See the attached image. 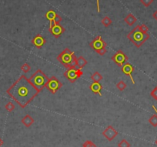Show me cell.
<instances>
[{
    "label": "cell",
    "instance_id": "25",
    "mask_svg": "<svg viewBox=\"0 0 157 147\" xmlns=\"http://www.w3.org/2000/svg\"><path fill=\"white\" fill-rule=\"evenodd\" d=\"M83 147H97V146H96V144H94V143H92V141L87 140L83 143Z\"/></svg>",
    "mask_w": 157,
    "mask_h": 147
},
{
    "label": "cell",
    "instance_id": "27",
    "mask_svg": "<svg viewBox=\"0 0 157 147\" xmlns=\"http://www.w3.org/2000/svg\"><path fill=\"white\" fill-rule=\"evenodd\" d=\"M62 20V17H61L59 15L56 14L55 19H54V21H53V24H60V23H61V21ZM51 26H52V25H51Z\"/></svg>",
    "mask_w": 157,
    "mask_h": 147
},
{
    "label": "cell",
    "instance_id": "23",
    "mask_svg": "<svg viewBox=\"0 0 157 147\" xmlns=\"http://www.w3.org/2000/svg\"><path fill=\"white\" fill-rule=\"evenodd\" d=\"M5 109H6L7 111L12 112V111H13V109H15V105H14L12 103H11V102H9V103H8L5 105Z\"/></svg>",
    "mask_w": 157,
    "mask_h": 147
},
{
    "label": "cell",
    "instance_id": "14",
    "mask_svg": "<svg viewBox=\"0 0 157 147\" xmlns=\"http://www.w3.org/2000/svg\"><path fill=\"white\" fill-rule=\"evenodd\" d=\"M22 123H23L25 127H30L33 123H34V119L29 115H26L25 117L23 118L22 120Z\"/></svg>",
    "mask_w": 157,
    "mask_h": 147
},
{
    "label": "cell",
    "instance_id": "29",
    "mask_svg": "<svg viewBox=\"0 0 157 147\" xmlns=\"http://www.w3.org/2000/svg\"><path fill=\"white\" fill-rule=\"evenodd\" d=\"M150 95H151V96H152L155 100H157V85L153 89V90L151 92Z\"/></svg>",
    "mask_w": 157,
    "mask_h": 147
},
{
    "label": "cell",
    "instance_id": "17",
    "mask_svg": "<svg viewBox=\"0 0 157 147\" xmlns=\"http://www.w3.org/2000/svg\"><path fill=\"white\" fill-rule=\"evenodd\" d=\"M87 60L85 59L83 56H79L77 58V68L79 69H82L83 67H85V66L87 64Z\"/></svg>",
    "mask_w": 157,
    "mask_h": 147
},
{
    "label": "cell",
    "instance_id": "1",
    "mask_svg": "<svg viewBox=\"0 0 157 147\" xmlns=\"http://www.w3.org/2000/svg\"><path fill=\"white\" fill-rule=\"evenodd\" d=\"M6 92L22 108H25L39 93L25 75H22Z\"/></svg>",
    "mask_w": 157,
    "mask_h": 147
},
{
    "label": "cell",
    "instance_id": "7",
    "mask_svg": "<svg viewBox=\"0 0 157 147\" xmlns=\"http://www.w3.org/2000/svg\"><path fill=\"white\" fill-rule=\"evenodd\" d=\"M62 87V83L55 76H52L48 79V81L46 83V88L52 93L55 94L58 90Z\"/></svg>",
    "mask_w": 157,
    "mask_h": 147
},
{
    "label": "cell",
    "instance_id": "26",
    "mask_svg": "<svg viewBox=\"0 0 157 147\" xmlns=\"http://www.w3.org/2000/svg\"><path fill=\"white\" fill-rule=\"evenodd\" d=\"M140 2L145 7H149L153 2V0H140Z\"/></svg>",
    "mask_w": 157,
    "mask_h": 147
},
{
    "label": "cell",
    "instance_id": "15",
    "mask_svg": "<svg viewBox=\"0 0 157 147\" xmlns=\"http://www.w3.org/2000/svg\"><path fill=\"white\" fill-rule=\"evenodd\" d=\"M56 14L57 13L54 10H48L46 13V18L49 21V26L53 25V21L55 19Z\"/></svg>",
    "mask_w": 157,
    "mask_h": 147
},
{
    "label": "cell",
    "instance_id": "19",
    "mask_svg": "<svg viewBox=\"0 0 157 147\" xmlns=\"http://www.w3.org/2000/svg\"><path fill=\"white\" fill-rule=\"evenodd\" d=\"M91 79L95 83H99L102 79V76L99 72H95L91 76Z\"/></svg>",
    "mask_w": 157,
    "mask_h": 147
},
{
    "label": "cell",
    "instance_id": "6",
    "mask_svg": "<svg viewBox=\"0 0 157 147\" xmlns=\"http://www.w3.org/2000/svg\"><path fill=\"white\" fill-rule=\"evenodd\" d=\"M83 75V72L78 68H69L64 72V76L70 82L75 83Z\"/></svg>",
    "mask_w": 157,
    "mask_h": 147
},
{
    "label": "cell",
    "instance_id": "10",
    "mask_svg": "<svg viewBox=\"0 0 157 147\" xmlns=\"http://www.w3.org/2000/svg\"><path fill=\"white\" fill-rule=\"evenodd\" d=\"M48 31L55 38H59L65 32V29L60 24H53L52 26H49Z\"/></svg>",
    "mask_w": 157,
    "mask_h": 147
},
{
    "label": "cell",
    "instance_id": "18",
    "mask_svg": "<svg viewBox=\"0 0 157 147\" xmlns=\"http://www.w3.org/2000/svg\"><path fill=\"white\" fill-rule=\"evenodd\" d=\"M152 109H153L156 111V114L152 115V116L149 118V122L150 124L152 125V126L156 127L157 126V109L154 106H152Z\"/></svg>",
    "mask_w": 157,
    "mask_h": 147
},
{
    "label": "cell",
    "instance_id": "33",
    "mask_svg": "<svg viewBox=\"0 0 157 147\" xmlns=\"http://www.w3.org/2000/svg\"><path fill=\"white\" fill-rule=\"evenodd\" d=\"M156 145H157V139H156Z\"/></svg>",
    "mask_w": 157,
    "mask_h": 147
},
{
    "label": "cell",
    "instance_id": "16",
    "mask_svg": "<svg viewBox=\"0 0 157 147\" xmlns=\"http://www.w3.org/2000/svg\"><path fill=\"white\" fill-rule=\"evenodd\" d=\"M124 21H125V23H126L127 25L132 26V25H134V23H136L137 18H136L132 13H129L126 16V17L124 18Z\"/></svg>",
    "mask_w": 157,
    "mask_h": 147
},
{
    "label": "cell",
    "instance_id": "13",
    "mask_svg": "<svg viewBox=\"0 0 157 147\" xmlns=\"http://www.w3.org/2000/svg\"><path fill=\"white\" fill-rule=\"evenodd\" d=\"M89 90L93 92L95 94H99L100 96H102V86L99 83H92L89 86Z\"/></svg>",
    "mask_w": 157,
    "mask_h": 147
},
{
    "label": "cell",
    "instance_id": "22",
    "mask_svg": "<svg viewBox=\"0 0 157 147\" xmlns=\"http://www.w3.org/2000/svg\"><path fill=\"white\" fill-rule=\"evenodd\" d=\"M118 146L119 147H130L131 145H130V143L126 140V139H122V140L120 141L119 144H118Z\"/></svg>",
    "mask_w": 157,
    "mask_h": 147
},
{
    "label": "cell",
    "instance_id": "30",
    "mask_svg": "<svg viewBox=\"0 0 157 147\" xmlns=\"http://www.w3.org/2000/svg\"><path fill=\"white\" fill-rule=\"evenodd\" d=\"M97 4V11L98 12H100V5H99V0H96Z\"/></svg>",
    "mask_w": 157,
    "mask_h": 147
},
{
    "label": "cell",
    "instance_id": "31",
    "mask_svg": "<svg viewBox=\"0 0 157 147\" xmlns=\"http://www.w3.org/2000/svg\"><path fill=\"white\" fill-rule=\"evenodd\" d=\"M152 17L157 21V10H156V11L153 12V14H152Z\"/></svg>",
    "mask_w": 157,
    "mask_h": 147
},
{
    "label": "cell",
    "instance_id": "9",
    "mask_svg": "<svg viewBox=\"0 0 157 147\" xmlns=\"http://www.w3.org/2000/svg\"><path fill=\"white\" fill-rule=\"evenodd\" d=\"M102 134L106 139H108L109 141H112L119 135V133L112 126H109L106 127V129L102 132Z\"/></svg>",
    "mask_w": 157,
    "mask_h": 147
},
{
    "label": "cell",
    "instance_id": "28",
    "mask_svg": "<svg viewBox=\"0 0 157 147\" xmlns=\"http://www.w3.org/2000/svg\"><path fill=\"white\" fill-rule=\"evenodd\" d=\"M139 30L141 32H143V33H148V31H149V29L145 25L143 24V25H139Z\"/></svg>",
    "mask_w": 157,
    "mask_h": 147
},
{
    "label": "cell",
    "instance_id": "32",
    "mask_svg": "<svg viewBox=\"0 0 157 147\" xmlns=\"http://www.w3.org/2000/svg\"><path fill=\"white\" fill-rule=\"evenodd\" d=\"M2 144H3V141H2V139L1 138H0V147L2 146Z\"/></svg>",
    "mask_w": 157,
    "mask_h": 147
},
{
    "label": "cell",
    "instance_id": "24",
    "mask_svg": "<svg viewBox=\"0 0 157 147\" xmlns=\"http://www.w3.org/2000/svg\"><path fill=\"white\" fill-rule=\"evenodd\" d=\"M21 69H22V70L23 71V72L27 73L30 70V69H31V66H30L28 63H24V64L22 66V67H21Z\"/></svg>",
    "mask_w": 157,
    "mask_h": 147
},
{
    "label": "cell",
    "instance_id": "21",
    "mask_svg": "<svg viewBox=\"0 0 157 147\" xmlns=\"http://www.w3.org/2000/svg\"><path fill=\"white\" fill-rule=\"evenodd\" d=\"M116 87L119 91H123V90L126 88V84L123 82V81H119L116 85Z\"/></svg>",
    "mask_w": 157,
    "mask_h": 147
},
{
    "label": "cell",
    "instance_id": "8",
    "mask_svg": "<svg viewBox=\"0 0 157 147\" xmlns=\"http://www.w3.org/2000/svg\"><path fill=\"white\" fill-rule=\"evenodd\" d=\"M129 58L122 50H118L112 56V60L119 67H122L125 63H126Z\"/></svg>",
    "mask_w": 157,
    "mask_h": 147
},
{
    "label": "cell",
    "instance_id": "5",
    "mask_svg": "<svg viewBox=\"0 0 157 147\" xmlns=\"http://www.w3.org/2000/svg\"><path fill=\"white\" fill-rule=\"evenodd\" d=\"M106 46L107 43L102 39L101 36H98L89 43V46L93 49L99 55H104L106 53Z\"/></svg>",
    "mask_w": 157,
    "mask_h": 147
},
{
    "label": "cell",
    "instance_id": "20",
    "mask_svg": "<svg viewBox=\"0 0 157 147\" xmlns=\"http://www.w3.org/2000/svg\"><path fill=\"white\" fill-rule=\"evenodd\" d=\"M101 23L105 27H109V25H112L113 21H112V19H111L109 17H108V16H105V17L102 19Z\"/></svg>",
    "mask_w": 157,
    "mask_h": 147
},
{
    "label": "cell",
    "instance_id": "12",
    "mask_svg": "<svg viewBox=\"0 0 157 147\" xmlns=\"http://www.w3.org/2000/svg\"><path fill=\"white\" fill-rule=\"evenodd\" d=\"M32 43L36 48L40 49L42 48V46H43L46 43V40L44 39V37L41 34H38L32 39Z\"/></svg>",
    "mask_w": 157,
    "mask_h": 147
},
{
    "label": "cell",
    "instance_id": "11",
    "mask_svg": "<svg viewBox=\"0 0 157 147\" xmlns=\"http://www.w3.org/2000/svg\"><path fill=\"white\" fill-rule=\"evenodd\" d=\"M121 71L125 74V75H126L130 78L132 81V83L135 85L136 83H135V81H134L133 78H132V72L134 71V67L132 66V64H130L129 62H126V63H125L123 66L121 68Z\"/></svg>",
    "mask_w": 157,
    "mask_h": 147
},
{
    "label": "cell",
    "instance_id": "2",
    "mask_svg": "<svg viewBox=\"0 0 157 147\" xmlns=\"http://www.w3.org/2000/svg\"><path fill=\"white\" fill-rule=\"evenodd\" d=\"M57 60L67 69L77 68V58L75 55V53L68 48L65 49L64 50L58 55Z\"/></svg>",
    "mask_w": 157,
    "mask_h": 147
},
{
    "label": "cell",
    "instance_id": "4",
    "mask_svg": "<svg viewBox=\"0 0 157 147\" xmlns=\"http://www.w3.org/2000/svg\"><path fill=\"white\" fill-rule=\"evenodd\" d=\"M48 76L42 71L41 69H38L35 72L32 74V76L29 79L32 83V84L35 86L39 92H40L44 88L46 87V83L48 81Z\"/></svg>",
    "mask_w": 157,
    "mask_h": 147
},
{
    "label": "cell",
    "instance_id": "3",
    "mask_svg": "<svg viewBox=\"0 0 157 147\" xmlns=\"http://www.w3.org/2000/svg\"><path fill=\"white\" fill-rule=\"evenodd\" d=\"M150 36L148 33H143L139 30V25H136L129 34L127 38L137 47L139 48L143 46L146 40L149 39Z\"/></svg>",
    "mask_w": 157,
    "mask_h": 147
}]
</instances>
